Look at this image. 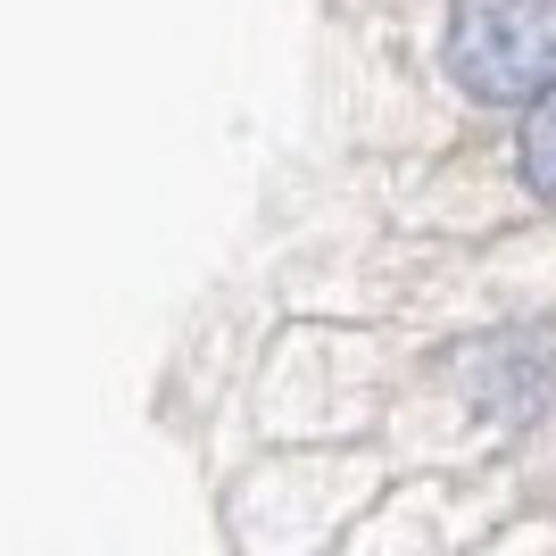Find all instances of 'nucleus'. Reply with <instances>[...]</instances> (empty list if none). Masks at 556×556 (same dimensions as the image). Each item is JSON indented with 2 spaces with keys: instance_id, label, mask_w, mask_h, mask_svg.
<instances>
[{
  "instance_id": "2",
  "label": "nucleus",
  "mask_w": 556,
  "mask_h": 556,
  "mask_svg": "<svg viewBox=\"0 0 556 556\" xmlns=\"http://www.w3.org/2000/svg\"><path fill=\"white\" fill-rule=\"evenodd\" d=\"M523 141H515V159H523V184L540 191V200H556V84L548 92H532L523 100Z\"/></svg>"
},
{
  "instance_id": "1",
  "label": "nucleus",
  "mask_w": 556,
  "mask_h": 556,
  "mask_svg": "<svg viewBox=\"0 0 556 556\" xmlns=\"http://www.w3.org/2000/svg\"><path fill=\"white\" fill-rule=\"evenodd\" d=\"M448 75L490 109H515L556 84V0H457Z\"/></svg>"
}]
</instances>
